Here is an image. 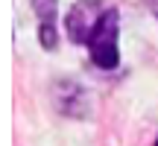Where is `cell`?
Returning a JSON list of instances; mask_svg holds the SVG:
<instances>
[{"label": "cell", "mask_w": 158, "mask_h": 146, "mask_svg": "<svg viewBox=\"0 0 158 146\" xmlns=\"http://www.w3.org/2000/svg\"><path fill=\"white\" fill-rule=\"evenodd\" d=\"M91 62L102 70H114L120 64V12L106 9L88 35Z\"/></svg>", "instance_id": "obj_1"}, {"label": "cell", "mask_w": 158, "mask_h": 146, "mask_svg": "<svg viewBox=\"0 0 158 146\" xmlns=\"http://www.w3.org/2000/svg\"><path fill=\"white\" fill-rule=\"evenodd\" d=\"M100 15H102V12L91 15L85 3H76L73 9H70V15H68V32H70V41H76V44H88V35H91V29H94V23L100 21Z\"/></svg>", "instance_id": "obj_2"}, {"label": "cell", "mask_w": 158, "mask_h": 146, "mask_svg": "<svg viewBox=\"0 0 158 146\" xmlns=\"http://www.w3.org/2000/svg\"><path fill=\"white\" fill-rule=\"evenodd\" d=\"M32 9L41 21V44L53 50L56 47V0H32Z\"/></svg>", "instance_id": "obj_3"}, {"label": "cell", "mask_w": 158, "mask_h": 146, "mask_svg": "<svg viewBox=\"0 0 158 146\" xmlns=\"http://www.w3.org/2000/svg\"><path fill=\"white\" fill-rule=\"evenodd\" d=\"M155 146H158V137H155Z\"/></svg>", "instance_id": "obj_4"}]
</instances>
